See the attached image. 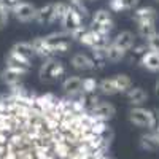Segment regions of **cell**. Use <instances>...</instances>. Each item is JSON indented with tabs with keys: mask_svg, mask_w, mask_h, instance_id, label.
I'll return each instance as SVG.
<instances>
[{
	"mask_svg": "<svg viewBox=\"0 0 159 159\" xmlns=\"http://www.w3.org/2000/svg\"><path fill=\"white\" fill-rule=\"evenodd\" d=\"M65 75V67L64 64L54 57L46 59L43 61V64L40 65V70H38V76L43 83H57L59 80Z\"/></svg>",
	"mask_w": 159,
	"mask_h": 159,
	"instance_id": "6da1fadb",
	"label": "cell"
},
{
	"mask_svg": "<svg viewBox=\"0 0 159 159\" xmlns=\"http://www.w3.org/2000/svg\"><path fill=\"white\" fill-rule=\"evenodd\" d=\"M129 121L137 127L154 130L157 126V116H156L154 110H147L143 107H134L129 110Z\"/></svg>",
	"mask_w": 159,
	"mask_h": 159,
	"instance_id": "7a4b0ae2",
	"label": "cell"
},
{
	"mask_svg": "<svg viewBox=\"0 0 159 159\" xmlns=\"http://www.w3.org/2000/svg\"><path fill=\"white\" fill-rule=\"evenodd\" d=\"M91 29L99 32L103 37H108L110 32L115 29V22L111 18L110 10H97L91 18Z\"/></svg>",
	"mask_w": 159,
	"mask_h": 159,
	"instance_id": "3957f363",
	"label": "cell"
},
{
	"mask_svg": "<svg viewBox=\"0 0 159 159\" xmlns=\"http://www.w3.org/2000/svg\"><path fill=\"white\" fill-rule=\"evenodd\" d=\"M45 42L49 46V51L54 54H64V52L70 51L72 48V38L67 32H52L45 37Z\"/></svg>",
	"mask_w": 159,
	"mask_h": 159,
	"instance_id": "277c9868",
	"label": "cell"
},
{
	"mask_svg": "<svg viewBox=\"0 0 159 159\" xmlns=\"http://www.w3.org/2000/svg\"><path fill=\"white\" fill-rule=\"evenodd\" d=\"M37 10H38V8H35V7H34L32 3H29V2H19V3H16L15 7L11 8V15L15 16L16 21L27 24V22L35 21V18H37Z\"/></svg>",
	"mask_w": 159,
	"mask_h": 159,
	"instance_id": "5b68a950",
	"label": "cell"
},
{
	"mask_svg": "<svg viewBox=\"0 0 159 159\" xmlns=\"http://www.w3.org/2000/svg\"><path fill=\"white\" fill-rule=\"evenodd\" d=\"M83 19H84V18L80 15V11H78L76 8H73V7L69 5L67 11L64 13V16H62V19H61V25H62L64 32L70 34L72 30H75V29H78V27H81V25H84V24H83Z\"/></svg>",
	"mask_w": 159,
	"mask_h": 159,
	"instance_id": "8992f818",
	"label": "cell"
},
{
	"mask_svg": "<svg viewBox=\"0 0 159 159\" xmlns=\"http://www.w3.org/2000/svg\"><path fill=\"white\" fill-rule=\"evenodd\" d=\"M89 113L94 116L96 119H99V121H103V123H107L110 121V119L116 115V108H115V105L108 100H100L96 107H92L89 110Z\"/></svg>",
	"mask_w": 159,
	"mask_h": 159,
	"instance_id": "52a82bcc",
	"label": "cell"
},
{
	"mask_svg": "<svg viewBox=\"0 0 159 159\" xmlns=\"http://www.w3.org/2000/svg\"><path fill=\"white\" fill-rule=\"evenodd\" d=\"M30 69H24V67H5V70L0 73V76H2V81L13 88V86H18L21 84V80L24 75H27Z\"/></svg>",
	"mask_w": 159,
	"mask_h": 159,
	"instance_id": "ba28073f",
	"label": "cell"
},
{
	"mask_svg": "<svg viewBox=\"0 0 159 159\" xmlns=\"http://www.w3.org/2000/svg\"><path fill=\"white\" fill-rule=\"evenodd\" d=\"M70 65L75 70H80V72H94V70H97L96 61L91 56L84 54V52H75V54L70 57Z\"/></svg>",
	"mask_w": 159,
	"mask_h": 159,
	"instance_id": "9c48e42d",
	"label": "cell"
},
{
	"mask_svg": "<svg viewBox=\"0 0 159 159\" xmlns=\"http://www.w3.org/2000/svg\"><path fill=\"white\" fill-rule=\"evenodd\" d=\"M61 86H62L65 94L70 96V99H75V97L83 94V78L78 76V75H72V76L64 78Z\"/></svg>",
	"mask_w": 159,
	"mask_h": 159,
	"instance_id": "30bf717a",
	"label": "cell"
},
{
	"mask_svg": "<svg viewBox=\"0 0 159 159\" xmlns=\"http://www.w3.org/2000/svg\"><path fill=\"white\" fill-rule=\"evenodd\" d=\"M111 43H113L116 48L129 52L132 48L135 46V35L132 34L130 30H123V32H119V34L111 40Z\"/></svg>",
	"mask_w": 159,
	"mask_h": 159,
	"instance_id": "8fae6325",
	"label": "cell"
},
{
	"mask_svg": "<svg viewBox=\"0 0 159 159\" xmlns=\"http://www.w3.org/2000/svg\"><path fill=\"white\" fill-rule=\"evenodd\" d=\"M140 148L143 151H150V153H154L159 150V137L154 134V130H148L145 134L140 135Z\"/></svg>",
	"mask_w": 159,
	"mask_h": 159,
	"instance_id": "7c38bea8",
	"label": "cell"
},
{
	"mask_svg": "<svg viewBox=\"0 0 159 159\" xmlns=\"http://www.w3.org/2000/svg\"><path fill=\"white\" fill-rule=\"evenodd\" d=\"M156 19H157V11L153 7H140L134 10V21L137 24L156 22Z\"/></svg>",
	"mask_w": 159,
	"mask_h": 159,
	"instance_id": "4fadbf2b",
	"label": "cell"
},
{
	"mask_svg": "<svg viewBox=\"0 0 159 159\" xmlns=\"http://www.w3.org/2000/svg\"><path fill=\"white\" fill-rule=\"evenodd\" d=\"M126 96H127L129 102L134 105V107H140L142 103L147 102L148 92L145 91L143 88H134V86H132V89H129V91L126 92Z\"/></svg>",
	"mask_w": 159,
	"mask_h": 159,
	"instance_id": "5bb4252c",
	"label": "cell"
},
{
	"mask_svg": "<svg viewBox=\"0 0 159 159\" xmlns=\"http://www.w3.org/2000/svg\"><path fill=\"white\" fill-rule=\"evenodd\" d=\"M10 52H15V54L24 57V59H32V56H35V51L32 48V43L30 42H18L11 46Z\"/></svg>",
	"mask_w": 159,
	"mask_h": 159,
	"instance_id": "9a60e30c",
	"label": "cell"
},
{
	"mask_svg": "<svg viewBox=\"0 0 159 159\" xmlns=\"http://www.w3.org/2000/svg\"><path fill=\"white\" fill-rule=\"evenodd\" d=\"M142 67L147 69L150 72H159V52L154 51H148L140 61Z\"/></svg>",
	"mask_w": 159,
	"mask_h": 159,
	"instance_id": "2e32d148",
	"label": "cell"
},
{
	"mask_svg": "<svg viewBox=\"0 0 159 159\" xmlns=\"http://www.w3.org/2000/svg\"><path fill=\"white\" fill-rule=\"evenodd\" d=\"M126 54H127L126 51L116 48L113 43L105 46V61L107 62H121L126 57Z\"/></svg>",
	"mask_w": 159,
	"mask_h": 159,
	"instance_id": "e0dca14e",
	"label": "cell"
},
{
	"mask_svg": "<svg viewBox=\"0 0 159 159\" xmlns=\"http://www.w3.org/2000/svg\"><path fill=\"white\" fill-rule=\"evenodd\" d=\"M52 8H54V3H48L42 8L37 10V18L35 21L38 24H52Z\"/></svg>",
	"mask_w": 159,
	"mask_h": 159,
	"instance_id": "ac0fdd59",
	"label": "cell"
},
{
	"mask_svg": "<svg viewBox=\"0 0 159 159\" xmlns=\"http://www.w3.org/2000/svg\"><path fill=\"white\" fill-rule=\"evenodd\" d=\"M97 91L102 96H115V94H118V88H116V83H115L113 76L111 78H103L102 81H99Z\"/></svg>",
	"mask_w": 159,
	"mask_h": 159,
	"instance_id": "d6986e66",
	"label": "cell"
},
{
	"mask_svg": "<svg viewBox=\"0 0 159 159\" xmlns=\"http://www.w3.org/2000/svg\"><path fill=\"white\" fill-rule=\"evenodd\" d=\"M137 34L145 38V40H150L153 35L157 34L156 30V22H143V24H137Z\"/></svg>",
	"mask_w": 159,
	"mask_h": 159,
	"instance_id": "ffe728a7",
	"label": "cell"
},
{
	"mask_svg": "<svg viewBox=\"0 0 159 159\" xmlns=\"http://www.w3.org/2000/svg\"><path fill=\"white\" fill-rule=\"evenodd\" d=\"M113 80H115V83H116L118 92H127L129 89H132V80H130L126 73L115 75Z\"/></svg>",
	"mask_w": 159,
	"mask_h": 159,
	"instance_id": "44dd1931",
	"label": "cell"
},
{
	"mask_svg": "<svg viewBox=\"0 0 159 159\" xmlns=\"http://www.w3.org/2000/svg\"><path fill=\"white\" fill-rule=\"evenodd\" d=\"M150 49H148V45L147 43H142V45H137L134 46L129 52H130V56H129V61H142V57L147 54Z\"/></svg>",
	"mask_w": 159,
	"mask_h": 159,
	"instance_id": "7402d4cb",
	"label": "cell"
},
{
	"mask_svg": "<svg viewBox=\"0 0 159 159\" xmlns=\"http://www.w3.org/2000/svg\"><path fill=\"white\" fill-rule=\"evenodd\" d=\"M97 88H99V81L94 76L83 78V94H96Z\"/></svg>",
	"mask_w": 159,
	"mask_h": 159,
	"instance_id": "603a6c76",
	"label": "cell"
},
{
	"mask_svg": "<svg viewBox=\"0 0 159 159\" xmlns=\"http://www.w3.org/2000/svg\"><path fill=\"white\" fill-rule=\"evenodd\" d=\"M67 8H69V5L67 3H62V2H54V8H52V24L54 22H61V19H62V16H64V13L67 11Z\"/></svg>",
	"mask_w": 159,
	"mask_h": 159,
	"instance_id": "cb8c5ba5",
	"label": "cell"
},
{
	"mask_svg": "<svg viewBox=\"0 0 159 159\" xmlns=\"http://www.w3.org/2000/svg\"><path fill=\"white\" fill-rule=\"evenodd\" d=\"M10 15H11V10L7 8L5 5L0 3V30H2L5 25L8 24V18H10Z\"/></svg>",
	"mask_w": 159,
	"mask_h": 159,
	"instance_id": "d4e9b609",
	"label": "cell"
},
{
	"mask_svg": "<svg viewBox=\"0 0 159 159\" xmlns=\"http://www.w3.org/2000/svg\"><path fill=\"white\" fill-rule=\"evenodd\" d=\"M84 2H86V0H69V5L76 8L80 11V15H81L83 18H86L88 16V8L84 7Z\"/></svg>",
	"mask_w": 159,
	"mask_h": 159,
	"instance_id": "484cf974",
	"label": "cell"
},
{
	"mask_svg": "<svg viewBox=\"0 0 159 159\" xmlns=\"http://www.w3.org/2000/svg\"><path fill=\"white\" fill-rule=\"evenodd\" d=\"M147 45H148V49H150V51L159 52V34H156V35H153L150 40H147Z\"/></svg>",
	"mask_w": 159,
	"mask_h": 159,
	"instance_id": "4316f807",
	"label": "cell"
},
{
	"mask_svg": "<svg viewBox=\"0 0 159 159\" xmlns=\"http://www.w3.org/2000/svg\"><path fill=\"white\" fill-rule=\"evenodd\" d=\"M108 10L110 11H124V7H123V2L121 0H108Z\"/></svg>",
	"mask_w": 159,
	"mask_h": 159,
	"instance_id": "83f0119b",
	"label": "cell"
},
{
	"mask_svg": "<svg viewBox=\"0 0 159 159\" xmlns=\"http://www.w3.org/2000/svg\"><path fill=\"white\" fill-rule=\"evenodd\" d=\"M124 10H134L137 8V5L140 3V0H121Z\"/></svg>",
	"mask_w": 159,
	"mask_h": 159,
	"instance_id": "f1b7e54d",
	"label": "cell"
},
{
	"mask_svg": "<svg viewBox=\"0 0 159 159\" xmlns=\"http://www.w3.org/2000/svg\"><path fill=\"white\" fill-rule=\"evenodd\" d=\"M154 92H156V96L159 97V78L156 80V83H154Z\"/></svg>",
	"mask_w": 159,
	"mask_h": 159,
	"instance_id": "f546056e",
	"label": "cell"
},
{
	"mask_svg": "<svg viewBox=\"0 0 159 159\" xmlns=\"http://www.w3.org/2000/svg\"><path fill=\"white\" fill-rule=\"evenodd\" d=\"M88 2H96V0H88Z\"/></svg>",
	"mask_w": 159,
	"mask_h": 159,
	"instance_id": "4dcf8cb0",
	"label": "cell"
},
{
	"mask_svg": "<svg viewBox=\"0 0 159 159\" xmlns=\"http://www.w3.org/2000/svg\"><path fill=\"white\" fill-rule=\"evenodd\" d=\"M157 2H159V0H157Z\"/></svg>",
	"mask_w": 159,
	"mask_h": 159,
	"instance_id": "1f68e13d",
	"label": "cell"
}]
</instances>
